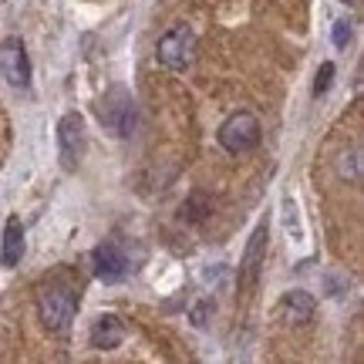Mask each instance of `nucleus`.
Returning <instances> with one entry per match:
<instances>
[{"label":"nucleus","instance_id":"obj_2","mask_svg":"<svg viewBox=\"0 0 364 364\" xmlns=\"http://www.w3.org/2000/svg\"><path fill=\"white\" fill-rule=\"evenodd\" d=\"M98 118H102V125L112 135L118 139H129L132 132H135V122H139V108H135V98H132L129 88H108L102 95V102H98Z\"/></svg>","mask_w":364,"mask_h":364},{"label":"nucleus","instance_id":"obj_8","mask_svg":"<svg viewBox=\"0 0 364 364\" xmlns=\"http://www.w3.org/2000/svg\"><path fill=\"white\" fill-rule=\"evenodd\" d=\"M267 240H270V230H267V223H260L253 230V236H250L243 263H240V287L243 290H250V287L257 284V277H260V267L267 260Z\"/></svg>","mask_w":364,"mask_h":364},{"label":"nucleus","instance_id":"obj_10","mask_svg":"<svg viewBox=\"0 0 364 364\" xmlns=\"http://www.w3.org/2000/svg\"><path fill=\"white\" fill-rule=\"evenodd\" d=\"M122 341H125V324H122V317H115V314H98V317L91 321L88 344L95 351H115Z\"/></svg>","mask_w":364,"mask_h":364},{"label":"nucleus","instance_id":"obj_12","mask_svg":"<svg viewBox=\"0 0 364 364\" xmlns=\"http://www.w3.org/2000/svg\"><path fill=\"white\" fill-rule=\"evenodd\" d=\"M331 78H334V65H331V61H324V65L317 68V81H314V95H317V98L331 88Z\"/></svg>","mask_w":364,"mask_h":364},{"label":"nucleus","instance_id":"obj_9","mask_svg":"<svg viewBox=\"0 0 364 364\" xmlns=\"http://www.w3.org/2000/svg\"><path fill=\"white\" fill-rule=\"evenodd\" d=\"M314 311H317V304L307 290H287L280 304H277V317L284 321L287 327H304L314 321Z\"/></svg>","mask_w":364,"mask_h":364},{"label":"nucleus","instance_id":"obj_11","mask_svg":"<svg viewBox=\"0 0 364 364\" xmlns=\"http://www.w3.org/2000/svg\"><path fill=\"white\" fill-rule=\"evenodd\" d=\"M24 260V223L11 216L4 226V247H0V263L4 267H17Z\"/></svg>","mask_w":364,"mask_h":364},{"label":"nucleus","instance_id":"obj_1","mask_svg":"<svg viewBox=\"0 0 364 364\" xmlns=\"http://www.w3.org/2000/svg\"><path fill=\"white\" fill-rule=\"evenodd\" d=\"M78 314V294L68 284H48L38 290V317L51 334H65Z\"/></svg>","mask_w":364,"mask_h":364},{"label":"nucleus","instance_id":"obj_13","mask_svg":"<svg viewBox=\"0 0 364 364\" xmlns=\"http://www.w3.org/2000/svg\"><path fill=\"white\" fill-rule=\"evenodd\" d=\"M348 41H351V24L334 21V48H348Z\"/></svg>","mask_w":364,"mask_h":364},{"label":"nucleus","instance_id":"obj_7","mask_svg":"<svg viewBox=\"0 0 364 364\" xmlns=\"http://www.w3.org/2000/svg\"><path fill=\"white\" fill-rule=\"evenodd\" d=\"M91 267H95V277L105 280V284H118V280H125L129 270H132L125 250L118 247L115 240H105L102 247H95V253H91Z\"/></svg>","mask_w":364,"mask_h":364},{"label":"nucleus","instance_id":"obj_6","mask_svg":"<svg viewBox=\"0 0 364 364\" xmlns=\"http://www.w3.org/2000/svg\"><path fill=\"white\" fill-rule=\"evenodd\" d=\"M0 78L11 88H27L31 85V58L21 38H7L0 44Z\"/></svg>","mask_w":364,"mask_h":364},{"label":"nucleus","instance_id":"obj_4","mask_svg":"<svg viewBox=\"0 0 364 364\" xmlns=\"http://www.w3.org/2000/svg\"><path fill=\"white\" fill-rule=\"evenodd\" d=\"M196 48H199V41H196V31L189 24H176L169 34H162L159 38V61L172 71H186V68H193L196 61Z\"/></svg>","mask_w":364,"mask_h":364},{"label":"nucleus","instance_id":"obj_14","mask_svg":"<svg viewBox=\"0 0 364 364\" xmlns=\"http://www.w3.org/2000/svg\"><path fill=\"white\" fill-rule=\"evenodd\" d=\"M213 311H216V307H213L209 300H206V304H199V307L193 311V324L196 327H206V321H209V314H213Z\"/></svg>","mask_w":364,"mask_h":364},{"label":"nucleus","instance_id":"obj_5","mask_svg":"<svg viewBox=\"0 0 364 364\" xmlns=\"http://www.w3.org/2000/svg\"><path fill=\"white\" fill-rule=\"evenodd\" d=\"M85 145H88V135H85V118L78 112H68L58 122V156H61V166L65 172H75L85 159Z\"/></svg>","mask_w":364,"mask_h":364},{"label":"nucleus","instance_id":"obj_3","mask_svg":"<svg viewBox=\"0 0 364 364\" xmlns=\"http://www.w3.org/2000/svg\"><path fill=\"white\" fill-rule=\"evenodd\" d=\"M216 139H220V145L230 152V156H247V152H253L263 139L260 118L253 115V112H233V115L220 125Z\"/></svg>","mask_w":364,"mask_h":364},{"label":"nucleus","instance_id":"obj_15","mask_svg":"<svg viewBox=\"0 0 364 364\" xmlns=\"http://www.w3.org/2000/svg\"><path fill=\"white\" fill-rule=\"evenodd\" d=\"M344 4H348V0H344Z\"/></svg>","mask_w":364,"mask_h":364}]
</instances>
